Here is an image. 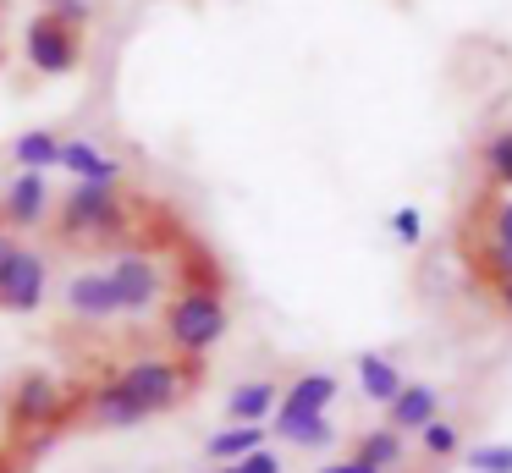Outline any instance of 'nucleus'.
Returning a JSON list of instances; mask_svg holds the SVG:
<instances>
[{"label": "nucleus", "instance_id": "19", "mask_svg": "<svg viewBox=\"0 0 512 473\" xmlns=\"http://www.w3.org/2000/svg\"><path fill=\"white\" fill-rule=\"evenodd\" d=\"M419 446L430 451V457H457V451H463V435H457V424L452 418H430V424L419 429Z\"/></svg>", "mask_w": 512, "mask_h": 473}, {"label": "nucleus", "instance_id": "4", "mask_svg": "<svg viewBox=\"0 0 512 473\" xmlns=\"http://www.w3.org/2000/svg\"><path fill=\"white\" fill-rule=\"evenodd\" d=\"M116 385H122L138 407H144V418L171 413V407L188 396V380H182V369L171 358H138V363H127V369H116Z\"/></svg>", "mask_w": 512, "mask_h": 473}, {"label": "nucleus", "instance_id": "27", "mask_svg": "<svg viewBox=\"0 0 512 473\" xmlns=\"http://www.w3.org/2000/svg\"><path fill=\"white\" fill-rule=\"evenodd\" d=\"M320 473H380V468H364V462H353V457H342V462H325Z\"/></svg>", "mask_w": 512, "mask_h": 473}, {"label": "nucleus", "instance_id": "26", "mask_svg": "<svg viewBox=\"0 0 512 473\" xmlns=\"http://www.w3.org/2000/svg\"><path fill=\"white\" fill-rule=\"evenodd\" d=\"M490 242L512 248V198H501V204L490 209Z\"/></svg>", "mask_w": 512, "mask_h": 473}, {"label": "nucleus", "instance_id": "1", "mask_svg": "<svg viewBox=\"0 0 512 473\" xmlns=\"http://www.w3.org/2000/svg\"><path fill=\"white\" fill-rule=\"evenodd\" d=\"M232 314H226V297L215 286H182L166 303V341L177 358H204L210 347H221Z\"/></svg>", "mask_w": 512, "mask_h": 473}, {"label": "nucleus", "instance_id": "13", "mask_svg": "<svg viewBox=\"0 0 512 473\" xmlns=\"http://www.w3.org/2000/svg\"><path fill=\"white\" fill-rule=\"evenodd\" d=\"M276 402H281L276 380H243L226 396V418H232V424H270V418H276Z\"/></svg>", "mask_w": 512, "mask_h": 473}, {"label": "nucleus", "instance_id": "28", "mask_svg": "<svg viewBox=\"0 0 512 473\" xmlns=\"http://www.w3.org/2000/svg\"><path fill=\"white\" fill-rule=\"evenodd\" d=\"M17 248H23V242H17V237H12V231H6V226H0V264H6V259H12V253H17Z\"/></svg>", "mask_w": 512, "mask_h": 473}, {"label": "nucleus", "instance_id": "12", "mask_svg": "<svg viewBox=\"0 0 512 473\" xmlns=\"http://www.w3.org/2000/svg\"><path fill=\"white\" fill-rule=\"evenodd\" d=\"M56 165H61V171H72L78 182H100V187H116V176H122V165H116L100 143H89V138H61V160Z\"/></svg>", "mask_w": 512, "mask_h": 473}, {"label": "nucleus", "instance_id": "2", "mask_svg": "<svg viewBox=\"0 0 512 473\" xmlns=\"http://www.w3.org/2000/svg\"><path fill=\"white\" fill-rule=\"evenodd\" d=\"M56 231L61 237H116V231H127L122 193H116V187H100V182H78L61 198Z\"/></svg>", "mask_w": 512, "mask_h": 473}, {"label": "nucleus", "instance_id": "16", "mask_svg": "<svg viewBox=\"0 0 512 473\" xmlns=\"http://www.w3.org/2000/svg\"><path fill=\"white\" fill-rule=\"evenodd\" d=\"M265 446V424H232V429H215L210 440H204V457L210 462H243L248 451Z\"/></svg>", "mask_w": 512, "mask_h": 473}, {"label": "nucleus", "instance_id": "25", "mask_svg": "<svg viewBox=\"0 0 512 473\" xmlns=\"http://www.w3.org/2000/svg\"><path fill=\"white\" fill-rule=\"evenodd\" d=\"M391 231H397V242H402V248H413V242L424 237V220H419V209H397V215H391Z\"/></svg>", "mask_w": 512, "mask_h": 473}, {"label": "nucleus", "instance_id": "21", "mask_svg": "<svg viewBox=\"0 0 512 473\" xmlns=\"http://www.w3.org/2000/svg\"><path fill=\"white\" fill-rule=\"evenodd\" d=\"M281 440H292V446H303V451H325V446H336V424L331 418H309V424L287 429Z\"/></svg>", "mask_w": 512, "mask_h": 473}, {"label": "nucleus", "instance_id": "22", "mask_svg": "<svg viewBox=\"0 0 512 473\" xmlns=\"http://www.w3.org/2000/svg\"><path fill=\"white\" fill-rule=\"evenodd\" d=\"M474 264H479V275H485L490 286L512 281V248H501V242H485V248L474 253Z\"/></svg>", "mask_w": 512, "mask_h": 473}, {"label": "nucleus", "instance_id": "17", "mask_svg": "<svg viewBox=\"0 0 512 473\" xmlns=\"http://www.w3.org/2000/svg\"><path fill=\"white\" fill-rule=\"evenodd\" d=\"M12 160H17V171H56V160H61V138L50 127H34V132H23V138L12 143Z\"/></svg>", "mask_w": 512, "mask_h": 473}, {"label": "nucleus", "instance_id": "20", "mask_svg": "<svg viewBox=\"0 0 512 473\" xmlns=\"http://www.w3.org/2000/svg\"><path fill=\"white\" fill-rule=\"evenodd\" d=\"M468 468L474 473H512V440H485V446L468 451Z\"/></svg>", "mask_w": 512, "mask_h": 473}, {"label": "nucleus", "instance_id": "24", "mask_svg": "<svg viewBox=\"0 0 512 473\" xmlns=\"http://www.w3.org/2000/svg\"><path fill=\"white\" fill-rule=\"evenodd\" d=\"M232 468H237V473H287V462H281L270 446H259V451H248L243 462H232Z\"/></svg>", "mask_w": 512, "mask_h": 473}, {"label": "nucleus", "instance_id": "7", "mask_svg": "<svg viewBox=\"0 0 512 473\" xmlns=\"http://www.w3.org/2000/svg\"><path fill=\"white\" fill-rule=\"evenodd\" d=\"M111 286H116V308L122 314H149V308L160 303V292H166V275H160V264L149 259V253H116L111 270Z\"/></svg>", "mask_w": 512, "mask_h": 473}, {"label": "nucleus", "instance_id": "23", "mask_svg": "<svg viewBox=\"0 0 512 473\" xmlns=\"http://www.w3.org/2000/svg\"><path fill=\"white\" fill-rule=\"evenodd\" d=\"M39 11H50V17H56V22H67V28H83V22L94 17V6H89V0H45Z\"/></svg>", "mask_w": 512, "mask_h": 473}, {"label": "nucleus", "instance_id": "8", "mask_svg": "<svg viewBox=\"0 0 512 473\" xmlns=\"http://www.w3.org/2000/svg\"><path fill=\"white\" fill-rule=\"evenodd\" d=\"M61 413H67V402H61V385L50 380V374L28 369L23 380L12 385V424L17 429H45V424H56Z\"/></svg>", "mask_w": 512, "mask_h": 473}, {"label": "nucleus", "instance_id": "18", "mask_svg": "<svg viewBox=\"0 0 512 473\" xmlns=\"http://www.w3.org/2000/svg\"><path fill=\"white\" fill-rule=\"evenodd\" d=\"M479 160H485V176H490L496 187H512V127L496 132V138L479 149Z\"/></svg>", "mask_w": 512, "mask_h": 473}, {"label": "nucleus", "instance_id": "10", "mask_svg": "<svg viewBox=\"0 0 512 473\" xmlns=\"http://www.w3.org/2000/svg\"><path fill=\"white\" fill-rule=\"evenodd\" d=\"M430 418H441V391H435V385L408 380V385H402V391L386 402V424L397 429V435H419Z\"/></svg>", "mask_w": 512, "mask_h": 473}, {"label": "nucleus", "instance_id": "9", "mask_svg": "<svg viewBox=\"0 0 512 473\" xmlns=\"http://www.w3.org/2000/svg\"><path fill=\"white\" fill-rule=\"evenodd\" d=\"M50 215V182L39 171H17L0 193V226L6 231H28Z\"/></svg>", "mask_w": 512, "mask_h": 473}, {"label": "nucleus", "instance_id": "5", "mask_svg": "<svg viewBox=\"0 0 512 473\" xmlns=\"http://www.w3.org/2000/svg\"><path fill=\"white\" fill-rule=\"evenodd\" d=\"M336 374H325V369H314V374H298L292 385H281V402H276V418H270V435H287V429H298V424H309V418H325L331 413V402H336Z\"/></svg>", "mask_w": 512, "mask_h": 473}, {"label": "nucleus", "instance_id": "29", "mask_svg": "<svg viewBox=\"0 0 512 473\" xmlns=\"http://www.w3.org/2000/svg\"><path fill=\"white\" fill-rule=\"evenodd\" d=\"M496 303L507 308V319H512V281H501V286H496Z\"/></svg>", "mask_w": 512, "mask_h": 473}, {"label": "nucleus", "instance_id": "11", "mask_svg": "<svg viewBox=\"0 0 512 473\" xmlns=\"http://www.w3.org/2000/svg\"><path fill=\"white\" fill-rule=\"evenodd\" d=\"M67 308L78 319H111V314H122L116 308V286H111V275L105 270H78L67 281Z\"/></svg>", "mask_w": 512, "mask_h": 473}, {"label": "nucleus", "instance_id": "3", "mask_svg": "<svg viewBox=\"0 0 512 473\" xmlns=\"http://www.w3.org/2000/svg\"><path fill=\"white\" fill-rule=\"evenodd\" d=\"M23 55L39 77H67V72H78V61H83V28H67V22H56L50 11H34V22H28V33H23Z\"/></svg>", "mask_w": 512, "mask_h": 473}, {"label": "nucleus", "instance_id": "6", "mask_svg": "<svg viewBox=\"0 0 512 473\" xmlns=\"http://www.w3.org/2000/svg\"><path fill=\"white\" fill-rule=\"evenodd\" d=\"M45 286H50V259L39 248H17L0 264V308L6 314H34L45 303Z\"/></svg>", "mask_w": 512, "mask_h": 473}, {"label": "nucleus", "instance_id": "14", "mask_svg": "<svg viewBox=\"0 0 512 473\" xmlns=\"http://www.w3.org/2000/svg\"><path fill=\"white\" fill-rule=\"evenodd\" d=\"M347 457H353V462H364V468L391 473V468H402V457H408V435H397L391 424L364 429V435L353 440V451H347Z\"/></svg>", "mask_w": 512, "mask_h": 473}, {"label": "nucleus", "instance_id": "15", "mask_svg": "<svg viewBox=\"0 0 512 473\" xmlns=\"http://www.w3.org/2000/svg\"><path fill=\"white\" fill-rule=\"evenodd\" d=\"M402 369H397V358H386V352H358V391L369 396V402H380L386 407L391 396L402 391Z\"/></svg>", "mask_w": 512, "mask_h": 473}]
</instances>
